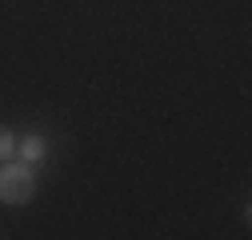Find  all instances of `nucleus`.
Instances as JSON below:
<instances>
[{
	"label": "nucleus",
	"instance_id": "1",
	"mask_svg": "<svg viewBox=\"0 0 252 240\" xmlns=\"http://www.w3.org/2000/svg\"><path fill=\"white\" fill-rule=\"evenodd\" d=\"M36 188V176L28 164H4L0 168V200L4 204H24Z\"/></svg>",
	"mask_w": 252,
	"mask_h": 240
},
{
	"label": "nucleus",
	"instance_id": "2",
	"mask_svg": "<svg viewBox=\"0 0 252 240\" xmlns=\"http://www.w3.org/2000/svg\"><path fill=\"white\" fill-rule=\"evenodd\" d=\"M20 152H24V160H40V156H44V140H40V136H28V140L20 144Z\"/></svg>",
	"mask_w": 252,
	"mask_h": 240
},
{
	"label": "nucleus",
	"instance_id": "3",
	"mask_svg": "<svg viewBox=\"0 0 252 240\" xmlns=\"http://www.w3.org/2000/svg\"><path fill=\"white\" fill-rule=\"evenodd\" d=\"M8 152H12V132L0 124V156H8Z\"/></svg>",
	"mask_w": 252,
	"mask_h": 240
}]
</instances>
